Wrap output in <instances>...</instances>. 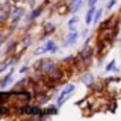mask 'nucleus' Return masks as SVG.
Masks as SVG:
<instances>
[{
  "mask_svg": "<svg viewBox=\"0 0 121 121\" xmlns=\"http://www.w3.org/2000/svg\"><path fill=\"white\" fill-rule=\"evenodd\" d=\"M73 90H74V85H68V86H66L65 89H64V91L60 94V96H59V102H57V104H59V105L63 104L64 96H65V95H68V94H70V92L73 91Z\"/></svg>",
  "mask_w": 121,
  "mask_h": 121,
  "instance_id": "f257e3e1",
  "label": "nucleus"
},
{
  "mask_svg": "<svg viewBox=\"0 0 121 121\" xmlns=\"http://www.w3.org/2000/svg\"><path fill=\"white\" fill-rule=\"evenodd\" d=\"M42 69L43 72H47V73H51V72L55 69V64H53V61H50V60H47V61H43L42 63Z\"/></svg>",
  "mask_w": 121,
  "mask_h": 121,
  "instance_id": "f03ea898",
  "label": "nucleus"
},
{
  "mask_svg": "<svg viewBox=\"0 0 121 121\" xmlns=\"http://www.w3.org/2000/svg\"><path fill=\"white\" fill-rule=\"evenodd\" d=\"M77 38H78V33H77V31H70V34L68 35V39L65 40V43H64V44H65V46L73 44V43L77 40Z\"/></svg>",
  "mask_w": 121,
  "mask_h": 121,
  "instance_id": "7ed1b4c3",
  "label": "nucleus"
},
{
  "mask_svg": "<svg viewBox=\"0 0 121 121\" xmlns=\"http://www.w3.org/2000/svg\"><path fill=\"white\" fill-rule=\"evenodd\" d=\"M95 7L92 5V7H90V9H89V12L86 13V18H85V21H86V24H90V22L92 21V18H94V16H95Z\"/></svg>",
  "mask_w": 121,
  "mask_h": 121,
  "instance_id": "20e7f679",
  "label": "nucleus"
},
{
  "mask_svg": "<svg viewBox=\"0 0 121 121\" xmlns=\"http://www.w3.org/2000/svg\"><path fill=\"white\" fill-rule=\"evenodd\" d=\"M11 77H12V74H11V73H9V74H8V76H7V77H5V78H4V79H3V81L0 82V87H1V89H3V87H5V86H7V85H8V83H9V82H11Z\"/></svg>",
  "mask_w": 121,
  "mask_h": 121,
  "instance_id": "39448f33",
  "label": "nucleus"
},
{
  "mask_svg": "<svg viewBox=\"0 0 121 121\" xmlns=\"http://www.w3.org/2000/svg\"><path fill=\"white\" fill-rule=\"evenodd\" d=\"M22 12H24V9H22V8H16L13 11V17H16V20H18L20 16L22 14Z\"/></svg>",
  "mask_w": 121,
  "mask_h": 121,
  "instance_id": "423d86ee",
  "label": "nucleus"
},
{
  "mask_svg": "<svg viewBox=\"0 0 121 121\" xmlns=\"http://www.w3.org/2000/svg\"><path fill=\"white\" fill-rule=\"evenodd\" d=\"M81 55H82V57H85V59H86L87 56H90V55H91V48H90V47H86L83 51H82V53H81Z\"/></svg>",
  "mask_w": 121,
  "mask_h": 121,
  "instance_id": "0eeeda50",
  "label": "nucleus"
},
{
  "mask_svg": "<svg viewBox=\"0 0 121 121\" xmlns=\"http://www.w3.org/2000/svg\"><path fill=\"white\" fill-rule=\"evenodd\" d=\"M51 76H52L53 78H60V77H61V72L59 70V69H56V68H55L52 72H51Z\"/></svg>",
  "mask_w": 121,
  "mask_h": 121,
  "instance_id": "6e6552de",
  "label": "nucleus"
},
{
  "mask_svg": "<svg viewBox=\"0 0 121 121\" xmlns=\"http://www.w3.org/2000/svg\"><path fill=\"white\" fill-rule=\"evenodd\" d=\"M83 82H85L86 85H89V86H90V85L92 83V77L90 76V74H87V76H85V77H83Z\"/></svg>",
  "mask_w": 121,
  "mask_h": 121,
  "instance_id": "1a4fd4ad",
  "label": "nucleus"
},
{
  "mask_svg": "<svg viewBox=\"0 0 121 121\" xmlns=\"http://www.w3.org/2000/svg\"><path fill=\"white\" fill-rule=\"evenodd\" d=\"M40 13H42V8H39V9H37V11L33 12V13L30 14V18H31V20H33V18H37V17L39 16Z\"/></svg>",
  "mask_w": 121,
  "mask_h": 121,
  "instance_id": "9d476101",
  "label": "nucleus"
},
{
  "mask_svg": "<svg viewBox=\"0 0 121 121\" xmlns=\"http://www.w3.org/2000/svg\"><path fill=\"white\" fill-rule=\"evenodd\" d=\"M44 47H46V51H52V48L55 47V44H53V42H52V40H48V42L46 43V46H44Z\"/></svg>",
  "mask_w": 121,
  "mask_h": 121,
  "instance_id": "9b49d317",
  "label": "nucleus"
},
{
  "mask_svg": "<svg viewBox=\"0 0 121 121\" xmlns=\"http://www.w3.org/2000/svg\"><path fill=\"white\" fill-rule=\"evenodd\" d=\"M100 16H102V9H98V11L95 12V16H94V22H98V21H99Z\"/></svg>",
  "mask_w": 121,
  "mask_h": 121,
  "instance_id": "f8f14e48",
  "label": "nucleus"
},
{
  "mask_svg": "<svg viewBox=\"0 0 121 121\" xmlns=\"http://www.w3.org/2000/svg\"><path fill=\"white\" fill-rule=\"evenodd\" d=\"M113 69H115V60L111 61V63L108 64V65H107V69H105V70L109 72V70H113Z\"/></svg>",
  "mask_w": 121,
  "mask_h": 121,
  "instance_id": "ddd939ff",
  "label": "nucleus"
},
{
  "mask_svg": "<svg viewBox=\"0 0 121 121\" xmlns=\"http://www.w3.org/2000/svg\"><path fill=\"white\" fill-rule=\"evenodd\" d=\"M7 112H8V108L4 105H0V115H5Z\"/></svg>",
  "mask_w": 121,
  "mask_h": 121,
  "instance_id": "4468645a",
  "label": "nucleus"
},
{
  "mask_svg": "<svg viewBox=\"0 0 121 121\" xmlns=\"http://www.w3.org/2000/svg\"><path fill=\"white\" fill-rule=\"evenodd\" d=\"M43 52H46V47H40L39 50H37L35 51V55H40V53H43Z\"/></svg>",
  "mask_w": 121,
  "mask_h": 121,
  "instance_id": "2eb2a0df",
  "label": "nucleus"
},
{
  "mask_svg": "<svg viewBox=\"0 0 121 121\" xmlns=\"http://www.w3.org/2000/svg\"><path fill=\"white\" fill-rule=\"evenodd\" d=\"M47 113H50V115H55V113H57V109L56 108H50V109H47Z\"/></svg>",
  "mask_w": 121,
  "mask_h": 121,
  "instance_id": "dca6fc26",
  "label": "nucleus"
},
{
  "mask_svg": "<svg viewBox=\"0 0 121 121\" xmlns=\"http://www.w3.org/2000/svg\"><path fill=\"white\" fill-rule=\"evenodd\" d=\"M115 4H116V0H111V3H109V4H107V11H109V9L112 8V7L115 5Z\"/></svg>",
  "mask_w": 121,
  "mask_h": 121,
  "instance_id": "f3484780",
  "label": "nucleus"
},
{
  "mask_svg": "<svg viewBox=\"0 0 121 121\" xmlns=\"http://www.w3.org/2000/svg\"><path fill=\"white\" fill-rule=\"evenodd\" d=\"M11 94H0V102H3L4 99H8V96Z\"/></svg>",
  "mask_w": 121,
  "mask_h": 121,
  "instance_id": "a211bd4d",
  "label": "nucleus"
},
{
  "mask_svg": "<svg viewBox=\"0 0 121 121\" xmlns=\"http://www.w3.org/2000/svg\"><path fill=\"white\" fill-rule=\"evenodd\" d=\"M7 18V13H3V12H0V21H4Z\"/></svg>",
  "mask_w": 121,
  "mask_h": 121,
  "instance_id": "6ab92c4d",
  "label": "nucleus"
},
{
  "mask_svg": "<svg viewBox=\"0 0 121 121\" xmlns=\"http://www.w3.org/2000/svg\"><path fill=\"white\" fill-rule=\"evenodd\" d=\"M77 21H78V18H77V17H73V18H72L70 21H69V25H73L74 22H77Z\"/></svg>",
  "mask_w": 121,
  "mask_h": 121,
  "instance_id": "aec40b11",
  "label": "nucleus"
},
{
  "mask_svg": "<svg viewBox=\"0 0 121 121\" xmlns=\"http://www.w3.org/2000/svg\"><path fill=\"white\" fill-rule=\"evenodd\" d=\"M95 3H96V0H89V5H90V7H92Z\"/></svg>",
  "mask_w": 121,
  "mask_h": 121,
  "instance_id": "412c9836",
  "label": "nucleus"
},
{
  "mask_svg": "<svg viewBox=\"0 0 121 121\" xmlns=\"http://www.w3.org/2000/svg\"><path fill=\"white\" fill-rule=\"evenodd\" d=\"M56 51H57V46H55V47L52 48V51H51V52H56Z\"/></svg>",
  "mask_w": 121,
  "mask_h": 121,
  "instance_id": "4be33fe9",
  "label": "nucleus"
},
{
  "mask_svg": "<svg viewBox=\"0 0 121 121\" xmlns=\"http://www.w3.org/2000/svg\"><path fill=\"white\" fill-rule=\"evenodd\" d=\"M26 69H27V68H26V66H24V68H22V69H21V73H24V72H26Z\"/></svg>",
  "mask_w": 121,
  "mask_h": 121,
  "instance_id": "5701e85b",
  "label": "nucleus"
}]
</instances>
